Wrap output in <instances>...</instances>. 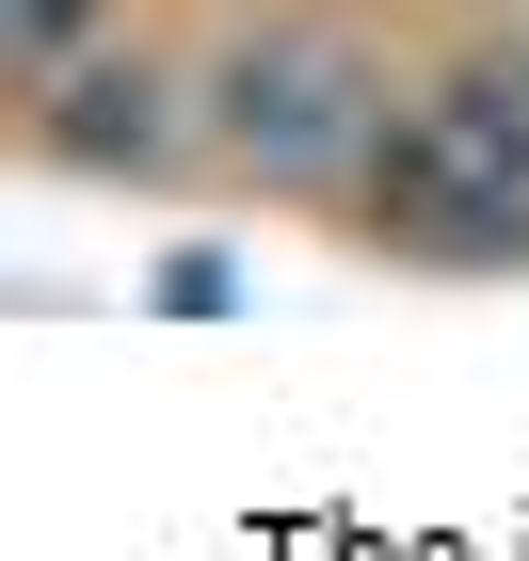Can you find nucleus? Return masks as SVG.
<instances>
[{"mask_svg": "<svg viewBox=\"0 0 529 561\" xmlns=\"http://www.w3.org/2000/svg\"><path fill=\"white\" fill-rule=\"evenodd\" d=\"M369 225L417 257H514L529 241V81H449L434 113H386V145L353 161Z\"/></svg>", "mask_w": 529, "mask_h": 561, "instance_id": "1", "label": "nucleus"}, {"mask_svg": "<svg viewBox=\"0 0 529 561\" xmlns=\"http://www.w3.org/2000/svg\"><path fill=\"white\" fill-rule=\"evenodd\" d=\"M225 145L257 176H337V161L386 145V96H369V65L337 33H257L225 65Z\"/></svg>", "mask_w": 529, "mask_h": 561, "instance_id": "2", "label": "nucleus"}]
</instances>
